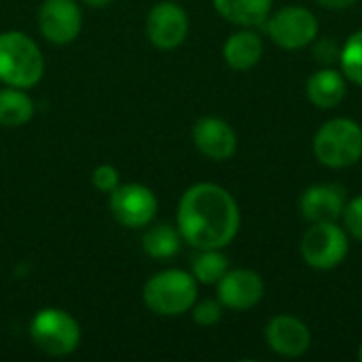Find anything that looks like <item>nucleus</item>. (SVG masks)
<instances>
[{
    "label": "nucleus",
    "instance_id": "1",
    "mask_svg": "<svg viewBox=\"0 0 362 362\" xmlns=\"http://www.w3.org/2000/svg\"><path fill=\"white\" fill-rule=\"evenodd\" d=\"M242 212L235 197L216 182L191 185L176 210V229L195 250H225L240 233Z\"/></svg>",
    "mask_w": 362,
    "mask_h": 362
},
{
    "label": "nucleus",
    "instance_id": "10",
    "mask_svg": "<svg viewBox=\"0 0 362 362\" xmlns=\"http://www.w3.org/2000/svg\"><path fill=\"white\" fill-rule=\"evenodd\" d=\"M144 32L155 49L174 51L189 36V13L174 0H161L148 11Z\"/></svg>",
    "mask_w": 362,
    "mask_h": 362
},
{
    "label": "nucleus",
    "instance_id": "27",
    "mask_svg": "<svg viewBox=\"0 0 362 362\" xmlns=\"http://www.w3.org/2000/svg\"><path fill=\"white\" fill-rule=\"evenodd\" d=\"M81 4H85V6H89V8H104V6H108L112 0H78Z\"/></svg>",
    "mask_w": 362,
    "mask_h": 362
},
{
    "label": "nucleus",
    "instance_id": "28",
    "mask_svg": "<svg viewBox=\"0 0 362 362\" xmlns=\"http://www.w3.org/2000/svg\"><path fill=\"white\" fill-rule=\"evenodd\" d=\"M358 361L362 362V344H361V348H358Z\"/></svg>",
    "mask_w": 362,
    "mask_h": 362
},
{
    "label": "nucleus",
    "instance_id": "19",
    "mask_svg": "<svg viewBox=\"0 0 362 362\" xmlns=\"http://www.w3.org/2000/svg\"><path fill=\"white\" fill-rule=\"evenodd\" d=\"M140 244L146 257L157 259V261H168L180 252L182 238L178 229L168 223H157V225L151 223L148 227H144Z\"/></svg>",
    "mask_w": 362,
    "mask_h": 362
},
{
    "label": "nucleus",
    "instance_id": "8",
    "mask_svg": "<svg viewBox=\"0 0 362 362\" xmlns=\"http://www.w3.org/2000/svg\"><path fill=\"white\" fill-rule=\"evenodd\" d=\"M108 208L112 218L125 227V229H144L148 227L159 210L157 195L153 189L140 182H125L119 185L110 197H108Z\"/></svg>",
    "mask_w": 362,
    "mask_h": 362
},
{
    "label": "nucleus",
    "instance_id": "4",
    "mask_svg": "<svg viewBox=\"0 0 362 362\" xmlns=\"http://www.w3.org/2000/svg\"><path fill=\"white\" fill-rule=\"evenodd\" d=\"M314 157L329 170H346L362 159V127L348 117L325 121L312 142Z\"/></svg>",
    "mask_w": 362,
    "mask_h": 362
},
{
    "label": "nucleus",
    "instance_id": "2",
    "mask_svg": "<svg viewBox=\"0 0 362 362\" xmlns=\"http://www.w3.org/2000/svg\"><path fill=\"white\" fill-rule=\"evenodd\" d=\"M45 55L38 42L19 30L0 32V83L32 89L42 81Z\"/></svg>",
    "mask_w": 362,
    "mask_h": 362
},
{
    "label": "nucleus",
    "instance_id": "22",
    "mask_svg": "<svg viewBox=\"0 0 362 362\" xmlns=\"http://www.w3.org/2000/svg\"><path fill=\"white\" fill-rule=\"evenodd\" d=\"M223 303L218 299H202V301H195V305L191 308V316H193V322L199 325V327H214L221 322L223 318Z\"/></svg>",
    "mask_w": 362,
    "mask_h": 362
},
{
    "label": "nucleus",
    "instance_id": "25",
    "mask_svg": "<svg viewBox=\"0 0 362 362\" xmlns=\"http://www.w3.org/2000/svg\"><path fill=\"white\" fill-rule=\"evenodd\" d=\"M310 47H312L316 62H320L322 66H333L335 62L339 64L341 45H337L335 38H316Z\"/></svg>",
    "mask_w": 362,
    "mask_h": 362
},
{
    "label": "nucleus",
    "instance_id": "16",
    "mask_svg": "<svg viewBox=\"0 0 362 362\" xmlns=\"http://www.w3.org/2000/svg\"><path fill=\"white\" fill-rule=\"evenodd\" d=\"M263 51V38L259 32H255V28H240L223 42V59L231 70L238 72L255 68L261 62Z\"/></svg>",
    "mask_w": 362,
    "mask_h": 362
},
{
    "label": "nucleus",
    "instance_id": "18",
    "mask_svg": "<svg viewBox=\"0 0 362 362\" xmlns=\"http://www.w3.org/2000/svg\"><path fill=\"white\" fill-rule=\"evenodd\" d=\"M36 104L28 89L8 87L0 89V125L2 127H23L34 119Z\"/></svg>",
    "mask_w": 362,
    "mask_h": 362
},
{
    "label": "nucleus",
    "instance_id": "20",
    "mask_svg": "<svg viewBox=\"0 0 362 362\" xmlns=\"http://www.w3.org/2000/svg\"><path fill=\"white\" fill-rule=\"evenodd\" d=\"M229 272V259L221 248L199 250V255L191 263L193 278L204 286H216L218 280Z\"/></svg>",
    "mask_w": 362,
    "mask_h": 362
},
{
    "label": "nucleus",
    "instance_id": "13",
    "mask_svg": "<svg viewBox=\"0 0 362 362\" xmlns=\"http://www.w3.org/2000/svg\"><path fill=\"white\" fill-rule=\"evenodd\" d=\"M348 204L346 189L337 182H318L308 187L299 197L301 216L312 223H339Z\"/></svg>",
    "mask_w": 362,
    "mask_h": 362
},
{
    "label": "nucleus",
    "instance_id": "5",
    "mask_svg": "<svg viewBox=\"0 0 362 362\" xmlns=\"http://www.w3.org/2000/svg\"><path fill=\"white\" fill-rule=\"evenodd\" d=\"M30 339L47 356H70L81 346V325L76 318L59 308H42L34 314L28 327Z\"/></svg>",
    "mask_w": 362,
    "mask_h": 362
},
{
    "label": "nucleus",
    "instance_id": "12",
    "mask_svg": "<svg viewBox=\"0 0 362 362\" xmlns=\"http://www.w3.org/2000/svg\"><path fill=\"white\" fill-rule=\"evenodd\" d=\"M265 341L274 354L284 358H299L308 354L312 346V331L301 318L278 314L265 327Z\"/></svg>",
    "mask_w": 362,
    "mask_h": 362
},
{
    "label": "nucleus",
    "instance_id": "26",
    "mask_svg": "<svg viewBox=\"0 0 362 362\" xmlns=\"http://www.w3.org/2000/svg\"><path fill=\"white\" fill-rule=\"evenodd\" d=\"M316 2L327 11H346V8L354 6L356 2H361V0H316Z\"/></svg>",
    "mask_w": 362,
    "mask_h": 362
},
{
    "label": "nucleus",
    "instance_id": "14",
    "mask_svg": "<svg viewBox=\"0 0 362 362\" xmlns=\"http://www.w3.org/2000/svg\"><path fill=\"white\" fill-rule=\"evenodd\" d=\"M191 138L195 148L212 161H227L238 151V134L221 117L208 115L197 119L191 129Z\"/></svg>",
    "mask_w": 362,
    "mask_h": 362
},
{
    "label": "nucleus",
    "instance_id": "23",
    "mask_svg": "<svg viewBox=\"0 0 362 362\" xmlns=\"http://www.w3.org/2000/svg\"><path fill=\"white\" fill-rule=\"evenodd\" d=\"M341 227L348 231L350 238L362 244V193L348 199L344 214H341Z\"/></svg>",
    "mask_w": 362,
    "mask_h": 362
},
{
    "label": "nucleus",
    "instance_id": "7",
    "mask_svg": "<svg viewBox=\"0 0 362 362\" xmlns=\"http://www.w3.org/2000/svg\"><path fill=\"white\" fill-rule=\"evenodd\" d=\"M308 267L329 272L339 267L350 252V235L339 223H312L299 244Z\"/></svg>",
    "mask_w": 362,
    "mask_h": 362
},
{
    "label": "nucleus",
    "instance_id": "17",
    "mask_svg": "<svg viewBox=\"0 0 362 362\" xmlns=\"http://www.w3.org/2000/svg\"><path fill=\"white\" fill-rule=\"evenodd\" d=\"M212 6L238 28H261L274 11V0H212Z\"/></svg>",
    "mask_w": 362,
    "mask_h": 362
},
{
    "label": "nucleus",
    "instance_id": "21",
    "mask_svg": "<svg viewBox=\"0 0 362 362\" xmlns=\"http://www.w3.org/2000/svg\"><path fill=\"white\" fill-rule=\"evenodd\" d=\"M339 70L344 76L362 87V30H356L348 36V40L341 45L339 53Z\"/></svg>",
    "mask_w": 362,
    "mask_h": 362
},
{
    "label": "nucleus",
    "instance_id": "11",
    "mask_svg": "<svg viewBox=\"0 0 362 362\" xmlns=\"http://www.w3.org/2000/svg\"><path fill=\"white\" fill-rule=\"evenodd\" d=\"M265 297V282L255 269H231L216 284V299L225 310L231 312H248L261 303Z\"/></svg>",
    "mask_w": 362,
    "mask_h": 362
},
{
    "label": "nucleus",
    "instance_id": "15",
    "mask_svg": "<svg viewBox=\"0 0 362 362\" xmlns=\"http://www.w3.org/2000/svg\"><path fill=\"white\" fill-rule=\"evenodd\" d=\"M305 95L316 108L331 110L346 100L348 78L344 76L341 70H337L333 66H322L320 70L310 74V78L305 83Z\"/></svg>",
    "mask_w": 362,
    "mask_h": 362
},
{
    "label": "nucleus",
    "instance_id": "6",
    "mask_svg": "<svg viewBox=\"0 0 362 362\" xmlns=\"http://www.w3.org/2000/svg\"><path fill=\"white\" fill-rule=\"evenodd\" d=\"M263 28L269 40L284 51H299L310 47L320 32V23L314 11L301 4H286L278 11H272Z\"/></svg>",
    "mask_w": 362,
    "mask_h": 362
},
{
    "label": "nucleus",
    "instance_id": "3",
    "mask_svg": "<svg viewBox=\"0 0 362 362\" xmlns=\"http://www.w3.org/2000/svg\"><path fill=\"white\" fill-rule=\"evenodd\" d=\"M199 295V282L193 278L191 272L185 269H163L151 276L144 282L142 288V301L144 305L155 314L163 318H176L195 305Z\"/></svg>",
    "mask_w": 362,
    "mask_h": 362
},
{
    "label": "nucleus",
    "instance_id": "9",
    "mask_svg": "<svg viewBox=\"0 0 362 362\" xmlns=\"http://www.w3.org/2000/svg\"><path fill=\"white\" fill-rule=\"evenodd\" d=\"M36 25L47 42L55 47L70 45L83 30V8L78 0H42L36 13Z\"/></svg>",
    "mask_w": 362,
    "mask_h": 362
},
{
    "label": "nucleus",
    "instance_id": "24",
    "mask_svg": "<svg viewBox=\"0 0 362 362\" xmlns=\"http://www.w3.org/2000/svg\"><path fill=\"white\" fill-rule=\"evenodd\" d=\"M91 185L100 191V193H112L119 185H121V172L112 165V163H100L93 172H91Z\"/></svg>",
    "mask_w": 362,
    "mask_h": 362
}]
</instances>
